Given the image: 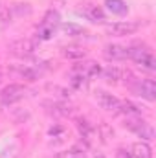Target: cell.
Instances as JSON below:
<instances>
[{
	"label": "cell",
	"mask_w": 156,
	"mask_h": 158,
	"mask_svg": "<svg viewBox=\"0 0 156 158\" xmlns=\"http://www.w3.org/2000/svg\"><path fill=\"white\" fill-rule=\"evenodd\" d=\"M129 59L136 61L140 66L147 68V70H156V59L153 55V50L145 44H138V46H132L129 48Z\"/></svg>",
	"instance_id": "cell-1"
},
{
	"label": "cell",
	"mask_w": 156,
	"mask_h": 158,
	"mask_svg": "<svg viewBox=\"0 0 156 158\" xmlns=\"http://www.w3.org/2000/svg\"><path fill=\"white\" fill-rule=\"evenodd\" d=\"M59 24H61L59 13L53 11V9H50V11L44 15V19H42V22L39 24V28H37V39L39 40L51 39L53 33H55V30L59 28Z\"/></svg>",
	"instance_id": "cell-2"
},
{
	"label": "cell",
	"mask_w": 156,
	"mask_h": 158,
	"mask_svg": "<svg viewBox=\"0 0 156 158\" xmlns=\"http://www.w3.org/2000/svg\"><path fill=\"white\" fill-rule=\"evenodd\" d=\"M125 127H127L129 131H132L134 134H138L140 138H143V140H153V138H154V129L151 127V123H147L145 119L138 118V116L127 118Z\"/></svg>",
	"instance_id": "cell-3"
},
{
	"label": "cell",
	"mask_w": 156,
	"mask_h": 158,
	"mask_svg": "<svg viewBox=\"0 0 156 158\" xmlns=\"http://www.w3.org/2000/svg\"><path fill=\"white\" fill-rule=\"evenodd\" d=\"M130 90L136 96L145 98L147 101H154L156 99V83L153 79H136L130 85Z\"/></svg>",
	"instance_id": "cell-4"
},
{
	"label": "cell",
	"mask_w": 156,
	"mask_h": 158,
	"mask_svg": "<svg viewBox=\"0 0 156 158\" xmlns=\"http://www.w3.org/2000/svg\"><path fill=\"white\" fill-rule=\"evenodd\" d=\"M26 94H28V88H26L24 85H17V83H13V85H7V86L2 90L0 99H2L4 105H13V103L20 101Z\"/></svg>",
	"instance_id": "cell-5"
},
{
	"label": "cell",
	"mask_w": 156,
	"mask_h": 158,
	"mask_svg": "<svg viewBox=\"0 0 156 158\" xmlns=\"http://www.w3.org/2000/svg\"><path fill=\"white\" fill-rule=\"evenodd\" d=\"M37 50V42L31 39H18L9 44V52L17 57H31Z\"/></svg>",
	"instance_id": "cell-6"
},
{
	"label": "cell",
	"mask_w": 156,
	"mask_h": 158,
	"mask_svg": "<svg viewBox=\"0 0 156 158\" xmlns=\"http://www.w3.org/2000/svg\"><path fill=\"white\" fill-rule=\"evenodd\" d=\"M140 28H142L140 22L127 20V22H116V24L107 26V33L112 35V37H125V35H132V33H136Z\"/></svg>",
	"instance_id": "cell-7"
},
{
	"label": "cell",
	"mask_w": 156,
	"mask_h": 158,
	"mask_svg": "<svg viewBox=\"0 0 156 158\" xmlns=\"http://www.w3.org/2000/svg\"><path fill=\"white\" fill-rule=\"evenodd\" d=\"M96 101L99 103L101 109H105L107 112H112V114H119V105H121V99H117L116 96L105 92V90H96Z\"/></svg>",
	"instance_id": "cell-8"
},
{
	"label": "cell",
	"mask_w": 156,
	"mask_h": 158,
	"mask_svg": "<svg viewBox=\"0 0 156 158\" xmlns=\"http://www.w3.org/2000/svg\"><path fill=\"white\" fill-rule=\"evenodd\" d=\"M11 70L15 74H18L20 77H24L26 81H37L46 72V66L44 64H39V66H33V64H18V66H13Z\"/></svg>",
	"instance_id": "cell-9"
},
{
	"label": "cell",
	"mask_w": 156,
	"mask_h": 158,
	"mask_svg": "<svg viewBox=\"0 0 156 158\" xmlns=\"http://www.w3.org/2000/svg\"><path fill=\"white\" fill-rule=\"evenodd\" d=\"M72 74H77L84 79H90L97 74H101V66L96 63V61H84V63H79L72 68Z\"/></svg>",
	"instance_id": "cell-10"
},
{
	"label": "cell",
	"mask_w": 156,
	"mask_h": 158,
	"mask_svg": "<svg viewBox=\"0 0 156 158\" xmlns=\"http://www.w3.org/2000/svg\"><path fill=\"white\" fill-rule=\"evenodd\" d=\"M79 15H83L84 19H88L90 22H103L105 20V13L99 6H94V4H83V7L77 9Z\"/></svg>",
	"instance_id": "cell-11"
},
{
	"label": "cell",
	"mask_w": 156,
	"mask_h": 158,
	"mask_svg": "<svg viewBox=\"0 0 156 158\" xmlns=\"http://www.w3.org/2000/svg\"><path fill=\"white\" fill-rule=\"evenodd\" d=\"M103 55L109 61H123V59H129V48L121 44H109L105 46Z\"/></svg>",
	"instance_id": "cell-12"
},
{
	"label": "cell",
	"mask_w": 156,
	"mask_h": 158,
	"mask_svg": "<svg viewBox=\"0 0 156 158\" xmlns=\"http://www.w3.org/2000/svg\"><path fill=\"white\" fill-rule=\"evenodd\" d=\"M125 76H129V72H125L119 66H112V64L101 70V77L105 79L107 83H117L119 79H123Z\"/></svg>",
	"instance_id": "cell-13"
},
{
	"label": "cell",
	"mask_w": 156,
	"mask_h": 158,
	"mask_svg": "<svg viewBox=\"0 0 156 158\" xmlns=\"http://www.w3.org/2000/svg\"><path fill=\"white\" fill-rule=\"evenodd\" d=\"M44 107H48V110H50V112L59 114V116H70V112H72V107H70V105H66L64 101H55V103L46 101V103H44Z\"/></svg>",
	"instance_id": "cell-14"
},
{
	"label": "cell",
	"mask_w": 156,
	"mask_h": 158,
	"mask_svg": "<svg viewBox=\"0 0 156 158\" xmlns=\"http://www.w3.org/2000/svg\"><path fill=\"white\" fill-rule=\"evenodd\" d=\"M132 158H153V149L145 142H136L132 145Z\"/></svg>",
	"instance_id": "cell-15"
},
{
	"label": "cell",
	"mask_w": 156,
	"mask_h": 158,
	"mask_svg": "<svg viewBox=\"0 0 156 158\" xmlns=\"http://www.w3.org/2000/svg\"><path fill=\"white\" fill-rule=\"evenodd\" d=\"M7 15H9V19H13V17H28V15H31V6L30 4H13L7 11H6Z\"/></svg>",
	"instance_id": "cell-16"
},
{
	"label": "cell",
	"mask_w": 156,
	"mask_h": 158,
	"mask_svg": "<svg viewBox=\"0 0 156 158\" xmlns=\"http://www.w3.org/2000/svg\"><path fill=\"white\" fill-rule=\"evenodd\" d=\"M105 6H107V9H109L110 13H114V15H125V13L129 11V6L125 4V0H107Z\"/></svg>",
	"instance_id": "cell-17"
},
{
	"label": "cell",
	"mask_w": 156,
	"mask_h": 158,
	"mask_svg": "<svg viewBox=\"0 0 156 158\" xmlns=\"http://www.w3.org/2000/svg\"><path fill=\"white\" fill-rule=\"evenodd\" d=\"M76 125H77V131H79V134H81V138L86 140V142H90L92 136H94V127H92V123H88L86 119H77Z\"/></svg>",
	"instance_id": "cell-18"
},
{
	"label": "cell",
	"mask_w": 156,
	"mask_h": 158,
	"mask_svg": "<svg viewBox=\"0 0 156 158\" xmlns=\"http://www.w3.org/2000/svg\"><path fill=\"white\" fill-rule=\"evenodd\" d=\"M119 114H129V116H140L142 114V107L132 103V101H121L119 105Z\"/></svg>",
	"instance_id": "cell-19"
},
{
	"label": "cell",
	"mask_w": 156,
	"mask_h": 158,
	"mask_svg": "<svg viewBox=\"0 0 156 158\" xmlns=\"http://www.w3.org/2000/svg\"><path fill=\"white\" fill-rule=\"evenodd\" d=\"M61 28H63V31H64L68 37H83V35H86V30H84L83 26H79V24H74V22L63 24Z\"/></svg>",
	"instance_id": "cell-20"
},
{
	"label": "cell",
	"mask_w": 156,
	"mask_h": 158,
	"mask_svg": "<svg viewBox=\"0 0 156 158\" xmlns=\"http://www.w3.org/2000/svg\"><path fill=\"white\" fill-rule=\"evenodd\" d=\"M63 55L68 57V59L77 61V59H83V57L86 55V50L81 48V46H66V48L63 50Z\"/></svg>",
	"instance_id": "cell-21"
},
{
	"label": "cell",
	"mask_w": 156,
	"mask_h": 158,
	"mask_svg": "<svg viewBox=\"0 0 156 158\" xmlns=\"http://www.w3.org/2000/svg\"><path fill=\"white\" fill-rule=\"evenodd\" d=\"M55 158H86L84 153H81L77 149H70V151H63V153H57Z\"/></svg>",
	"instance_id": "cell-22"
},
{
	"label": "cell",
	"mask_w": 156,
	"mask_h": 158,
	"mask_svg": "<svg viewBox=\"0 0 156 158\" xmlns=\"http://www.w3.org/2000/svg\"><path fill=\"white\" fill-rule=\"evenodd\" d=\"M86 81H88V79L81 77V76H77V74H72V76H70V85H72L74 88H77V90L86 86Z\"/></svg>",
	"instance_id": "cell-23"
},
{
	"label": "cell",
	"mask_w": 156,
	"mask_h": 158,
	"mask_svg": "<svg viewBox=\"0 0 156 158\" xmlns=\"http://www.w3.org/2000/svg\"><path fill=\"white\" fill-rule=\"evenodd\" d=\"M48 90H51V92H57L55 96H57V98H61V99H68V98H70V92H68L66 88H61V86H57V85H48Z\"/></svg>",
	"instance_id": "cell-24"
},
{
	"label": "cell",
	"mask_w": 156,
	"mask_h": 158,
	"mask_svg": "<svg viewBox=\"0 0 156 158\" xmlns=\"http://www.w3.org/2000/svg\"><path fill=\"white\" fill-rule=\"evenodd\" d=\"M116 158H132V155L125 149H117L116 151Z\"/></svg>",
	"instance_id": "cell-25"
},
{
	"label": "cell",
	"mask_w": 156,
	"mask_h": 158,
	"mask_svg": "<svg viewBox=\"0 0 156 158\" xmlns=\"http://www.w3.org/2000/svg\"><path fill=\"white\" fill-rule=\"evenodd\" d=\"M94 158H105V156H103L101 153H97V155H96V156H94Z\"/></svg>",
	"instance_id": "cell-26"
},
{
	"label": "cell",
	"mask_w": 156,
	"mask_h": 158,
	"mask_svg": "<svg viewBox=\"0 0 156 158\" xmlns=\"http://www.w3.org/2000/svg\"><path fill=\"white\" fill-rule=\"evenodd\" d=\"M0 83H2V76H0Z\"/></svg>",
	"instance_id": "cell-27"
}]
</instances>
